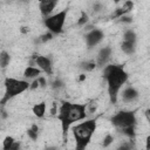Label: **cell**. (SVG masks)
<instances>
[{
	"instance_id": "8fae6325",
	"label": "cell",
	"mask_w": 150,
	"mask_h": 150,
	"mask_svg": "<svg viewBox=\"0 0 150 150\" xmlns=\"http://www.w3.org/2000/svg\"><path fill=\"white\" fill-rule=\"evenodd\" d=\"M134 6H135L134 1H129V0H128V1H123V2L120 4L118 7H116V8L114 9V12L111 13L110 18L117 20V19L121 18L122 15H124V14H129V13L134 9Z\"/></svg>"
},
{
	"instance_id": "484cf974",
	"label": "cell",
	"mask_w": 150,
	"mask_h": 150,
	"mask_svg": "<svg viewBox=\"0 0 150 150\" xmlns=\"http://www.w3.org/2000/svg\"><path fill=\"white\" fill-rule=\"evenodd\" d=\"M15 138L13 136H6L2 141V150H8L11 148V145L14 143Z\"/></svg>"
},
{
	"instance_id": "9a60e30c",
	"label": "cell",
	"mask_w": 150,
	"mask_h": 150,
	"mask_svg": "<svg viewBox=\"0 0 150 150\" xmlns=\"http://www.w3.org/2000/svg\"><path fill=\"white\" fill-rule=\"evenodd\" d=\"M46 109H47V104L46 102H39V103H35L32 108V111L33 114L38 117V118H42L46 114Z\"/></svg>"
},
{
	"instance_id": "1f68e13d",
	"label": "cell",
	"mask_w": 150,
	"mask_h": 150,
	"mask_svg": "<svg viewBox=\"0 0 150 150\" xmlns=\"http://www.w3.org/2000/svg\"><path fill=\"white\" fill-rule=\"evenodd\" d=\"M86 77H87V76H86V74H80V76H79V81H80V82H82V81H84V80H86Z\"/></svg>"
},
{
	"instance_id": "ac0fdd59",
	"label": "cell",
	"mask_w": 150,
	"mask_h": 150,
	"mask_svg": "<svg viewBox=\"0 0 150 150\" xmlns=\"http://www.w3.org/2000/svg\"><path fill=\"white\" fill-rule=\"evenodd\" d=\"M39 132H40V128L38 127V124L33 123L30 125V128L27 130V136L32 139V141H36L39 137Z\"/></svg>"
},
{
	"instance_id": "52a82bcc",
	"label": "cell",
	"mask_w": 150,
	"mask_h": 150,
	"mask_svg": "<svg viewBox=\"0 0 150 150\" xmlns=\"http://www.w3.org/2000/svg\"><path fill=\"white\" fill-rule=\"evenodd\" d=\"M104 40V32L100 28H94L84 34V42L88 48H94L98 46Z\"/></svg>"
},
{
	"instance_id": "d6986e66",
	"label": "cell",
	"mask_w": 150,
	"mask_h": 150,
	"mask_svg": "<svg viewBox=\"0 0 150 150\" xmlns=\"http://www.w3.org/2000/svg\"><path fill=\"white\" fill-rule=\"evenodd\" d=\"M88 23H89V15H88V13L84 12V11H81L80 12V16L76 20V25L79 27H84Z\"/></svg>"
},
{
	"instance_id": "3957f363",
	"label": "cell",
	"mask_w": 150,
	"mask_h": 150,
	"mask_svg": "<svg viewBox=\"0 0 150 150\" xmlns=\"http://www.w3.org/2000/svg\"><path fill=\"white\" fill-rule=\"evenodd\" d=\"M96 118H86L71 127L73 137L75 139V150H86L96 131Z\"/></svg>"
},
{
	"instance_id": "30bf717a",
	"label": "cell",
	"mask_w": 150,
	"mask_h": 150,
	"mask_svg": "<svg viewBox=\"0 0 150 150\" xmlns=\"http://www.w3.org/2000/svg\"><path fill=\"white\" fill-rule=\"evenodd\" d=\"M111 55H112V48L110 46L101 47L100 50L97 52V55H96V61H95L96 66H98V67L107 66V63L111 59Z\"/></svg>"
},
{
	"instance_id": "7402d4cb",
	"label": "cell",
	"mask_w": 150,
	"mask_h": 150,
	"mask_svg": "<svg viewBox=\"0 0 150 150\" xmlns=\"http://www.w3.org/2000/svg\"><path fill=\"white\" fill-rule=\"evenodd\" d=\"M134 146H132V139H129V141H124L122 143L118 144V146L116 148V150H132Z\"/></svg>"
},
{
	"instance_id": "4316f807",
	"label": "cell",
	"mask_w": 150,
	"mask_h": 150,
	"mask_svg": "<svg viewBox=\"0 0 150 150\" xmlns=\"http://www.w3.org/2000/svg\"><path fill=\"white\" fill-rule=\"evenodd\" d=\"M91 9H93L94 13H98V12H101V11L104 9V5L102 2H100V1H95L91 5Z\"/></svg>"
},
{
	"instance_id": "2e32d148",
	"label": "cell",
	"mask_w": 150,
	"mask_h": 150,
	"mask_svg": "<svg viewBox=\"0 0 150 150\" xmlns=\"http://www.w3.org/2000/svg\"><path fill=\"white\" fill-rule=\"evenodd\" d=\"M11 63V55L8 52L2 50L0 52V68L1 69H6Z\"/></svg>"
},
{
	"instance_id": "ba28073f",
	"label": "cell",
	"mask_w": 150,
	"mask_h": 150,
	"mask_svg": "<svg viewBox=\"0 0 150 150\" xmlns=\"http://www.w3.org/2000/svg\"><path fill=\"white\" fill-rule=\"evenodd\" d=\"M118 97L121 98L123 103H127V104L134 103L139 98V91L134 86H125L121 89Z\"/></svg>"
},
{
	"instance_id": "f1b7e54d",
	"label": "cell",
	"mask_w": 150,
	"mask_h": 150,
	"mask_svg": "<svg viewBox=\"0 0 150 150\" xmlns=\"http://www.w3.org/2000/svg\"><path fill=\"white\" fill-rule=\"evenodd\" d=\"M38 81H39V86H40V88H46L47 87V80H46V77L45 76H39L38 77Z\"/></svg>"
},
{
	"instance_id": "7c38bea8",
	"label": "cell",
	"mask_w": 150,
	"mask_h": 150,
	"mask_svg": "<svg viewBox=\"0 0 150 150\" xmlns=\"http://www.w3.org/2000/svg\"><path fill=\"white\" fill-rule=\"evenodd\" d=\"M59 1L57 0H42L39 2V11L41 13V15L45 18L53 14L55 7H57Z\"/></svg>"
},
{
	"instance_id": "7a4b0ae2",
	"label": "cell",
	"mask_w": 150,
	"mask_h": 150,
	"mask_svg": "<svg viewBox=\"0 0 150 150\" xmlns=\"http://www.w3.org/2000/svg\"><path fill=\"white\" fill-rule=\"evenodd\" d=\"M56 118L61 123L62 134L67 135L69 128H71L74 123L87 118V104L63 101L57 109Z\"/></svg>"
},
{
	"instance_id": "6da1fadb",
	"label": "cell",
	"mask_w": 150,
	"mask_h": 150,
	"mask_svg": "<svg viewBox=\"0 0 150 150\" xmlns=\"http://www.w3.org/2000/svg\"><path fill=\"white\" fill-rule=\"evenodd\" d=\"M103 79L107 82L108 95L110 102L117 103L118 94L121 89L125 86L129 79V74L121 64H107L103 67Z\"/></svg>"
},
{
	"instance_id": "4fadbf2b",
	"label": "cell",
	"mask_w": 150,
	"mask_h": 150,
	"mask_svg": "<svg viewBox=\"0 0 150 150\" xmlns=\"http://www.w3.org/2000/svg\"><path fill=\"white\" fill-rule=\"evenodd\" d=\"M41 70L39 69V68H36V67H33V66H27L25 69H23V73H22V75H23V77H25V80H34V79H38L39 76H41Z\"/></svg>"
},
{
	"instance_id": "5b68a950",
	"label": "cell",
	"mask_w": 150,
	"mask_h": 150,
	"mask_svg": "<svg viewBox=\"0 0 150 150\" xmlns=\"http://www.w3.org/2000/svg\"><path fill=\"white\" fill-rule=\"evenodd\" d=\"M67 16H68V9L62 8L61 11L53 13L52 15L45 18L43 25L48 29V32H50L52 34H54V35L60 34L63 32V27L67 21Z\"/></svg>"
},
{
	"instance_id": "ffe728a7",
	"label": "cell",
	"mask_w": 150,
	"mask_h": 150,
	"mask_svg": "<svg viewBox=\"0 0 150 150\" xmlns=\"http://www.w3.org/2000/svg\"><path fill=\"white\" fill-rule=\"evenodd\" d=\"M114 142H115L114 135H111L110 132H108V134H105V135L103 136L102 142H101V146H102L103 149H107V148H109Z\"/></svg>"
},
{
	"instance_id": "cb8c5ba5",
	"label": "cell",
	"mask_w": 150,
	"mask_h": 150,
	"mask_svg": "<svg viewBox=\"0 0 150 150\" xmlns=\"http://www.w3.org/2000/svg\"><path fill=\"white\" fill-rule=\"evenodd\" d=\"M53 38H54V34H52L50 32H46V33H43V34H41L40 36H39V42H41V43H46V42H49V41H52L53 40Z\"/></svg>"
},
{
	"instance_id": "f546056e",
	"label": "cell",
	"mask_w": 150,
	"mask_h": 150,
	"mask_svg": "<svg viewBox=\"0 0 150 150\" xmlns=\"http://www.w3.org/2000/svg\"><path fill=\"white\" fill-rule=\"evenodd\" d=\"M8 150H21V142L20 141H14V143L11 145Z\"/></svg>"
},
{
	"instance_id": "e0dca14e",
	"label": "cell",
	"mask_w": 150,
	"mask_h": 150,
	"mask_svg": "<svg viewBox=\"0 0 150 150\" xmlns=\"http://www.w3.org/2000/svg\"><path fill=\"white\" fill-rule=\"evenodd\" d=\"M123 41H130V42H137V33L129 28L123 32Z\"/></svg>"
},
{
	"instance_id": "83f0119b",
	"label": "cell",
	"mask_w": 150,
	"mask_h": 150,
	"mask_svg": "<svg viewBox=\"0 0 150 150\" xmlns=\"http://www.w3.org/2000/svg\"><path fill=\"white\" fill-rule=\"evenodd\" d=\"M39 88H40V86H39L38 79H34V80H32V82H29V90H36Z\"/></svg>"
},
{
	"instance_id": "277c9868",
	"label": "cell",
	"mask_w": 150,
	"mask_h": 150,
	"mask_svg": "<svg viewBox=\"0 0 150 150\" xmlns=\"http://www.w3.org/2000/svg\"><path fill=\"white\" fill-rule=\"evenodd\" d=\"M4 95L0 98V105L5 107L7 102L13 100L14 97L23 94L29 89V81L25 79H16L12 76H7L4 81Z\"/></svg>"
},
{
	"instance_id": "4dcf8cb0",
	"label": "cell",
	"mask_w": 150,
	"mask_h": 150,
	"mask_svg": "<svg viewBox=\"0 0 150 150\" xmlns=\"http://www.w3.org/2000/svg\"><path fill=\"white\" fill-rule=\"evenodd\" d=\"M46 150H59V149H57L56 145H48V146L46 148Z\"/></svg>"
},
{
	"instance_id": "44dd1931",
	"label": "cell",
	"mask_w": 150,
	"mask_h": 150,
	"mask_svg": "<svg viewBox=\"0 0 150 150\" xmlns=\"http://www.w3.org/2000/svg\"><path fill=\"white\" fill-rule=\"evenodd\" d=\"M50 86H52V88H53L54 90H60V89H62V88L64 87V82H63L62 79L56 77V79L53 80V82L50 83Z\"/></svg>"
},
{
	"instance_id": "9c48e42d",
	"label": "cell",
	"mask_w": 150,
	"mask_h": 150,
	"mask_svg": "<svg viewBox=\"0 0 150 150\" xmlns=\"http://www.w3.org/2000/svg\"><path fill=\"white\" fill-rule=\"evenodd\" d=\"M33 66H36L41 70V73H45L47 75L53 74V63L50 57L46 55H35L33 56Z\"/></svg>"
},
{
	"instance_id": "5bb4252c",
	"label": "cell",
	"mask_w": 150,
	"mask_h": 150,
	"mask_svg": "<svg viewBox=\"0 0 150 150\" xmlns=\"http://www.w3.org/2000/svg\"><path fill=\"white\" fill-rule=\"evenodd\" d=\"M137 49V42H130V41H122L121 43V50L123 52V54L131 56L136 53Z\"/></svg>"
},
{
	"instance_id": "d4e9b609",
	"label": "cell",
	"mask_w": 150,
	"mask_h": 150,
	"mask_svg": "<svg viewBox=\"0 0 150 150\" xmlns=\"http://www.w3.org/2000/svg\"><path fill=\"white\" fill-rule=\"evenodd\" d=\"M81 68L84 71H91V70H94L96 68V63H95V61H84L81 64Z\"/></svg>"
},
{
	"instance_id": "8992f818",
	"label": "cell",
	"mask_w": 150,
	"mask_h": 150,
	"mask_svg": "<svg viewBox=\"0 0 150 150\" xmlns=\"http://www.w3.org/2000/svg\"><path fill=\"white\" fill-rule=\"evenodd\" d=\"M110 122L117 130L122 131L129 127H136L137 117L132 110H121L111 116Z\"/></svg>"
},
{
	"instance_id": "603a6c76",
	"label": "cell",
	"mask_w": 150,
	"mask_h": 150,
	"mask_svg": "<svg viewBox=\"0 0 150 150\" xmlns=\"http://www.w3.org/2000/svg\"><path fill=\"white\" fill-rule=\"evenodd\" d=\"M132 21H134V18L130 14H124L121 18L117 19V22L118 23H122V25H130Z\"/></svg>"
}]
</instances>
